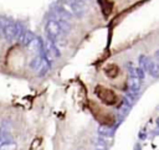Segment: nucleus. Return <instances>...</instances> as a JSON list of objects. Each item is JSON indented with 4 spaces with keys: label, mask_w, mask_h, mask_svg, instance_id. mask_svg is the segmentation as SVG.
<instances>
[{
    "label": "nucleus",
    "mask_w": 159,
    "mask_h": 150,
    "mask_svg": "<svg viewBox=\"0 0 159 150\" xmlns=\"http://www.w3.org/2000/svg\"><path fill=\"white\" fill-rule=\"evenodd\" d=\"M98 134H100L101 137L108 138V137H111L112 134H113V129H111V128H109V127L101 125L100 128H98Z\"/></svg>",
    "instance_id": "9d476101"
},
{
    "label": "nucleus",
    "mask_w": 159,
    "mask_h": 150,
    "mask_svg": "<svg viewBox=\"0 0 159 150\" xmlns=\"http://www.w3.org/2000/svg\"><path fill=\"white\" fill-rule=\"evenodd\" d=\"M94 150H107V145L104 143H102V141H98V144L96 145Z\"/></svg>",
    "instance_id": "f3484780"
},
{
    "label": "nucleus",
    "mask_w": 159,
    "mask_h": 150,
    "mask_svg": "<svg viewBox=\"0 0 159 150\" xmlns=\"http://www.w3.org/2000/svg\"><path fill=\"white\" fill-rule=\"evenodd\" d=\"M128 87H129V91L138 93L139 88H141V80L138 77H131L128 80Z\"/></svg>",
    "instance_id": "6e6552de"
},
{
    "label": "nucleus",
    "mask_w": 159,
    "mask_h": 150,
    "mask_svg": "<svg viewBox=\"0 0 159 150\" xmlns=\"http://www.w3.org/2000/svg\"><path fill=\"white\" fill-rule=\"evenodd\" d=\"M104 71H106V74L111 78L116 77L117 73H118V68H117V66H115V65H109L108 67H106Z\"/></svg>",
    "instance_id": "9b49d317"
},
{
    "label": "nucleus",
    "mask_w": 159,
    "mask_h": 150,
    "mask_svg": "<svg viewBox=\"0 0 159 150\" xmlns=\"http://www.w3.org/2000/svg\"><path fill=\"white\" fill-rule=\"evenodd\" d=\"M154 60L158 62V65H159V50L156 52V55H154Z\"/></svg>",
    "instance_id": "6ab92c4d"
},
{
    "label": "nucleus",
    "mask_w": 159,
    "mask_h": 150,
    "mask_svg": "<svg viewBox=\"0 0 159 150\" xmlns=\"http://www.w3.org/2000/svg\"><path fill=\"white\" fill-rule=\"evenodd\" d=\"M15 149H16V144L13 143V141L0 144V150H15Z\"/></svg>",
    "instance_id": "ddd939ff"
},
{
    "label": "nucleus",
    "mask_w": 159,
    "mask_h": 150,
    "mask_svg": "<svg viewBox=\"0 0 159 150\" xmlns=\"http://www.w3.org/2000/svg\"><path fill=\"white\" fill-rule=\"evenodd\" d=\"M96 94L107 104H113L115 100H116L115 93H113L112 91H109V89H107V88H103V87H97L96 88Z\"/></svg>",
    "instance_id": "7ed1b4c3"
},
{
    "label": "nucleus",
    "mask_w": 159,
    "mask_h": 150,
    "mask_svg": "<svg viewBox=\"0 0 159 150\" xmlns=\"http://www.w3.org/2000/svg\"><path fill=\"white\" fill-rule=\"evenodd\" d=\"M77 150H85V149H83V148H78Z\"/></svg>",
    "instance_id": "4be33fe9"
},
{
    "label": "nucleus",
    "mask_w": 159,
    "mask_h": 150,
    "mask_svg": "<svg viewBox=\"0 0 159 150\" xmlns=\"http://www.w3.org/2000/svg\"><path fill=\"white\" fill-rule=\"evenodd\" d=\"M157 125H158V128H159V118L157 119Z\"/></svg>",
    "instance_id": "412c9836"
},
{
    "label": "nucleus",
    "mask_w": 159,
    "mask_h": 150,
    "mask_svg": "<svg viewBox=\"0 0 159 150\" xmlns=\"http://www.w3.org/2000/svg\"><path fill=\"white\" fill-rule=\"evenodd\" d=\"M3 35L7 41H13L14 39L19 37V32H18V27L16 24H6L3 27Z\"/></svg>",
    "instance_id": "20e7f679"
},
{
    "label": "nucleus",
    "mask_w": 159,
    "mask_h": 150,
    "mask_svg": "<svg viewBox=\"0 0 159 150\" xmlns=\"http://www.w3.org/2000/svg\"><path fill=\"white\" fill-rule=\"evenodd\" d=\"M135 76H137L141 81H143L146 78V71L142 70L141 67H137V68H135Z\"/></svg>",
    "instance_id": "dca6fc26"
},
{
    "label": "nucleus",
    "mask_w": 159,
    "mask_h": 150,
    "mask_svg": "<svg viewBox=\"0 0 159 150\" xmlns=\"http://www.w3.org/2000/svg\"><path fill=\"white\" fill-rule=\"evenodd\" d=\"M44 52H45V57L49 61H52V60L57 58L60 56V51L59 48L56 47L55 42L50 39L46 40V42H44Z\"/></svg>",
    "instance_id": "f03ea898"
},
{
    "label": "nucleus",
    "mask_w": 159,
    "mask_h": 150,
    "mask_svg": "<svg viewBox=\"0 0 159 150\" xmlns=\"http://www.w3.org/2000/svg\"><path fill=\"white\" fill-rule=\"evenodd\" d=\"M147 72H149L150 76L154 77V78H158L159 77V65H158V62L154 58H150L149 60V66H148Z\"/></svg>",
    "instance_id": "423d86ee"
},
{
    "label": "nucleus",
    "mask_w": 159,
    "mask_h": 150,
    "mask_svg": "<svg viewBox=\"0 0 159 150\" xmlns=\"http://www.w3.org/2000/svg\"><path fill=\"white\" fill-rule=\"evenodd\" d=\"M42 56H36L35 58L32 60V62L30 63V66H31V68H34V70H37V67L40 66V63H41V61H42Z\"/></svg>",
    "instance_id": "2eb2a0df"
},
{
    "label": "nucleus",
    "mask_w": 159,
    "mask_h": 150,
    "mask_svg": "<svg viewBox=\"0 0 159 150\" xmlns=\"http://www.w3.org/2000/svg\"><path fill=\"white\" fill-rule=\"evenodd\" d=\"M146 138H147V132L144 129H142L141 132H139V139L143 140V139H146Z\"/></svg>",
    "instance_id": "a211bd4d"
},
{
    "label": "nucleus",
    "mask_w": 159,
    "mask_h": 150,
    "mask_svg": "<svg viewBox=\"0 0 159 150\" xmlns=\"http://www.w3.org/2000/svg\"><path fill=\"white\" fill-rule=\"evenodd\" d=\"M35 35H34V32L31 31H24L21 33V36L19 37V42H20L21 45H24V46H28V45L31 42V41L35 39Z\"/></svg>",
    "instance_id": "0eeeda50"
},
{
    "label": "nucleus",
    "mask_w": 159,
    "mask_h": 150,
    "mask_svg": "<svg viewBox=\"0 0 159 150\" xmlns=\"http://www.w3.org/2000/svg\"><path fill=\"white\" fill-rule=\"evenodd\" d=\"M0 33H3V27H1V25H0Z\"/></svg>",
    "instance_id": "aec40b11"
},
{
    "label": "nucleus",
    "mask_w": 159,
    "mask_h": 150,
    "mask_svg": "<svg viewBox=\"0 0 159 150\" xmlns=\"http://www.w3.org/2000/svg\"><path fill=\"white\" fill-rule=\"evenodd\" d=\"M149 57H147V56L144 55H142V56H139V67H141L142 70H144L147 71L148 70V66H149Z\"/></svg>",
    "instance_id": "f8f14e48"
},
{
    "label": "nucleus",
    "mask_w": 159,
    "mask_h": 150,
    "mask_svg": "<svg viewBox=\"0 0 159 150\" xmlns=\"http://www.w3.org/2000/svg\"><path fill=\"white\" fill-rule=\"evenodd\" d=\"M50 66H51L50 65V61L46 60V57H44L42 61H41V63H40V66L37 67V70H36L37 74H39V76H44V74L46 73L49 70H50Z\"/></svg>",
    "instance_id": "1a4fd4ad"
},
{
    "label": "nucleus",
    "mask_w": 159,
    "mask_h": 150,
    "mask_svg": "<svg viewBox=\"0 0 159 150\" xmlns=\"http://www.w3.org/2000/svg\"><path fill=\"white\" fill-rule=\"evenodd\" d=\"M59 25L61 27L62 32H69L71 30V26H70V22L69 21H63V20H60L59 21Z\"/></svg>",
    "instance_id": "4468645a"
},
{
    "label": "nucleus",
    "mask_w": 159,
    "mask_h": 150,
    "mask_svg": "<svg viewBox=\"0 0 159 150\" xmlns=\"http://www.w3.org/2000/svg\"><path fill=\"white\" fill-rule=\"evenodd\" d=\"M45 30H46V33H47V37L50 40H52L56 44L57 41L61 39V35H62V30L59 25V21L55 20V19H50L47 22H46V26H45Z\"/></svg>",
    "instance_id": "f257e3e1"
},
{
    "label": "nucleus",
    "mask_w": 159,
    "mask_h": 150,
    "mask_svg": "<svg viewBox=\"0 0 159 150\" xmlns=\"http://www.w3.org/2000/svg\"><path fill=\"white\" fill-rule=\"evenodd\" d=\"M28 50L31 52V54L34 55H37V54H40L41 51H44V44H42V40L40 39V37H35L31 42H30L28 46Z\"/></svg>",
    "instance_id": "39448f33"
}]
</instances>
